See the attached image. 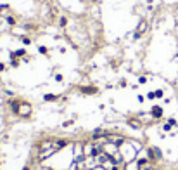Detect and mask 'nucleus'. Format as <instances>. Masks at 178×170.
Wrapping results in <instances>:
<instances>
[{
    "mask_svg": "<svg viewBox=\"0 0 178 170\" xmlns=\"http://www.w3.org/2000/svg\"><path fill=\"white\" fill-rule=\"evenodd\" d=\"M92 170H105V168H104V167H100V165H97V167H95V168H92Z\"/></svg>",
    "mask_w": 178,
    "mask_h": 170,
    "instance_id": "28",
    "label": "nucleus"
},
{
    "mask_svg": "<svg viewBox=\"0 0 178 170\" xmlns=\"http://www.w3.org/2000/svg\"><path fill=\"white\" fill-rule=\"evenodd\" d=\"M147 99H150V101H154V99H156V96H154V92H149V94H147Z\"/></svg>",
    "mask_w": 178,
    "mask_h": 170,
    "instance_id": "25",
    "label": "nucleus"
},
{
    "mask_svg": "<svg viewBox=\"0 0 178 170\" xmlns=\"http://www.w3.org/2000/svg\"><path fill=\"white\" fill-rule=\"evenodd\" d=\"M119 155H121V158L125 160V163H128V161H131V160H135V158H137L138 151H137L135 147H133V144L126 139V142L119 146Z\"/></svg>",
    "mask_w": 178,
    "mask_h": 170,
    "instance_id": "1",
    "label": "nucleus"
},
{
    "mask_svg": "<svg viewBox=\"0 0 178 170\" xmlns=\"http://www.w3.org/2000/svg\"><path fill=\"white\" fill-rule=\"evenodd\" d=\"M147 28H149V23H147L145 19H142L140 23H138V26H137V30H135V33H133V38L138 40V38H140L145 31H147Z\"/></svg>",
    "mask_w": 178,
    "mask_h": 170,
    "instance_id": "3",
    "label": "nucleus"
},
{
    "mask_svg": "<svg viewBox=\"0 0 178 170\" xmlns=\"http://www.w3.org/2000/svg\"><path fill=\"white\" fill-rule=\"evenodd\" d=\"M150 116L154 118V120H161L163 116H164V110L161 108V106H152V110H150Z\"/></svg>",
    "mask_w": 178,
    "mask_h": 170,
    "instance_id": "5",
    "label": "nucleus"
},
{
    "mask_svg": "<svg viewBox=\"0 0 178 170\" xmlns=\"http://www.w3.org/2000/svg\"><path fill=\"white\" fill-rule=\"evenodd\" d=\"M128 125L133 127V129H140V127H142V122H140V120H135V118H130V120H128Z\"/></svg>",
    "mask_w": 178,
    "mask_h": 170,
    "instance_id": "11",
    "label": "nucleus"
},
{
    "mask_svg": "<svg viewBox=\"0 0 178 170\" xmlns=\"http://www.w3.org/2000/svg\"><path fill=\"white\" fill-rule=\"evenodd\" d=\"M14 54H16V57H26V49H17Z\"/></svg>",
    "mask_w": 178,
    "mask_h": 170,
    "instance_id": "14",
    "label": "nucleus"
},
{
    "mask_svg": "<svg viewBox=\"0 0 178 170\" xmlns=\"http://www.w3.org/2000/svg\"><path fill=\"white\" fill-rule=\"evenodd\" d=\"M135 160H137V163H138V167H140V168H142V167H145V165H150V161H149V158H147V156H138V155H137V158H135Z\"/></svg>",
    "mask_w": 178,
    "mask_h": 170,
    "instance_id": "10",
    "label": "nucleus"
},
{
    "mask_svg": "<svg viewBox=\"0 0 178 170\" xmlns=\"http://www.w3.org/2000/svg\"><path fill=\"white\" fill-rule=\"evenodd\" d=\"M57 99H59V96H55V94H43V101H47V102H54Z\"/></svg>",
    "mask_w": 178,
    "mask_h": 170,
    "instance_id": "12",
    "label": "nucleus"
},
{
    "mask_svg": "<svg viewBox=\"0 0 178 170\" xmlns=\"http://www.w3.org/2000/svg\"><path fill=\"white\" fill-rule=\"evenodd\" d=\"M43 170H54V168H43Z\"/></svg>",
    "mask_w": 178,
    "mask_h": 170,
    "instance_id": "30",
    "label": "nucleus"
},
{
    "mask_svg": "<svg viewBox=\"0 0 178 170\" xmlns=\"http://www.w3.org/2000/svg\"><path fill=\"white\" fill-rule=\"evenodd\" d=\"M23 170H31V168L30 167H23Z\"/></svg>",
    "mask_w": 178,
    "mask_h": 170,
    "instance_id": "29",
    "label": "nucleus"
},
{
    "mask_svg": "<svg viewBox=\"0 0 178 170\" xmlns=\"http://www.w3.org/2000/svg\"><path fill=\"white\" fill-rule=\"evenodd\" d=\"M69 125H73V120H68V122H64V127H69Z\"/></svg>",
    "mask_w": 178,
    "mask_h": 170,
    "instance_id": "27",
    "label": "nucleus"
},
{
    "mask_svg": "<svg viewBox=\"0 0 178 170\" xmlns=\"http://www.w3.org/2000/svg\"><path fill=\"white\" fill-rule=\"evenodd\" d=\"M123 170H140V167H138L137 160H131V161L125 163V168H123Z\"/></svg>",
    "mask_w": 178,
    "mask_h": 170,
    "instance_id": "9",
    "label": "nucleus"
},
{
    "mask_svg": "<svg viewBox=\"0 0 178 170\" xmlns=\"http://www.w3.org/2000/svg\"><path fill=\"white\" fill-rule=\"evenodd\" d=\"M21 42H23L24 45H31V38L30 37H21Z\"/></svg>",
    "mask_w": 178,
    "mask_h": 170,
    "instance_id": "16",
    "label": "nucleus"
},
{
    "mask_svg": "<svg viewBox=\"0 0 178 170\" xmlns=\"http://www.w3.org/2000/svg\"><path fill=\"white\" fill-rule=\"evenodd\" d=\"M80 92L85 94V96H95L99 92V89L95 87V85H81L80 87Z\"/></svg>",
    "mask_w": 178,
    "mask_h": 170,
    "instance_id": "4",
    "label": "nucleus"
},
{
    "mask_svg": "<svg viewBox=\"0 0 178 170\" xmlns=\"http://www.w3.org/2000/svg\"><path fill=\"white\" fill-rule=\"evenodd\" d=\"M7 23H9V26H16V25H17V21H16L12 16H9V17H7Z\"/></svg>",
    "mask_w": 178,
    "mask_h": 170,
    "instance_id": "17",
    "label": "nucleus"
},
{
    "mask_svg": "<svg viewBox=\"0 0 178 170\" xmlns=\"http://www.w3.org/2000/svg\"><path fill=\"white\" fill-rule=\"evenodd\" d=\"M168 123H169V125H171V127H176V125H178V123H176V120H175V118H168Z\"/></svg>",
    "mask_w": 178,
    "mask_h": 170,
    "instance_id": "24",
    "label": "nucleus"
},
{
    "mask_svg": "<svg viewBox=\"0 0 178 170\" xmlns=\"http://www.w3.org/2000/svg\"><path fill=\"white\" fill-rule=\"evenodd\" d=\"M38 52H40V54H43V56H45V54H49V49H47L45 45H40V47H38Z\"/></svg>",
    "mask_w": 178,
    "mask_h": 170,
    "instance_id": "18",
    "label": "nucleus"
},
{
    "mask_svg": "<svg viewBox=\"0 0 178 170\" xmlns=\"http://www.w3.org/2000/svg\"><path fill=\"white\" fill-rule=\"evenodd\" d=\"M31 111H33L31 104H30V102H24V101H21V104H19V111H17V116H21V118H30V116H31Z\"/></svg>",
    "mask_w": 178,
    "mask_h": 170,
    "instance_id": "2",
    "label": "nucleus"
},
{
    "mask_svg": "<svg viewBox=\"0 0 178 170\" xmlns=\"http://www.w3.org/2000/svg\"><path fill=\"white\" fill-rule=\"evenodd\" d=\"M147 158H149V161L152 163V165H156L159 160H158V156H156V151H154V147H147Z\"/></svg>",
    "mask_w": 178,
    "mask_h": 170,
    "instance_id": "7",
    "label": "nucleus"
},
{
    "mask_svg": "<svg viewBox=\"0 0 178 170\" xmlns=\"http://www.w3.org/2000/svg\"><path fill=\"white\" fill-rule=\"evenodd\" d=\"M138 83H142V85H144V83H147V76H144V75H142V76H138Z\"/></svg>",
    "mask_w": 178,
    "mask_h": 170,
    "instance_id": "23",
    "label": "nucleus"
},
{
    "mask_svg": "<svg viewBox=\"0 0 178 170\" xmlns=\"http://www.w3.org/2000/svg\"><path fill=\"white\" fill-rule=\"evenodd\" d=\"M59 26H61V28H66V26H68V17H66V16H61V17H59Z\"/></svg>",
    "mask_w": 178,
    "mask_h": 170,
    "instance_id": "13",
    "label": "nucleus"
},
{
    "mask_svg": "<svg viewBox=\"0 0 178 170\" xmlns=\"http://www.w3.org/2000/svg\"><path fill=\"white\" fill-rule=\"evenodd\" d=\"M54 78H55V82H62V80H64V76H62L61 73H55V76H54Z\"/></svg>",
    "mask_w": 178,
    "mask_h": 170,
    "instance_id": "22",
    "label": "nucleus"
},
{
    "mask_svg": "<svg viewBox=\"0 0 178 170\" xmlns=\"http://www.w3.org/2000/svg\"><path fill=\"white\" fill-rule=\"evenodd\" d=\"M154 151H156V156H158V160H163V153L159 147H154Z\"/></svg>",
    "mask_w": 178,
    "mask_h": 170,
    "instance_id": "19",
    "label": "nucleus"
},
{
    "mask_svg": "<svg viewBox=\"0 0 178 170\" xmlns=\"http://www.w3.org/2000/svg\"><path fill=\"white\" fill-rule=\"evenodd\" d=\"M171 129H173V127H171V125H169V123H168V122H166V123H164V125H163V130H164V132H169V130H171Z\"/></svg>",
    "mask_w": 178,
    "mask_h": 170,
    "instance_id": "20",
    "label": "nucleus"
},
{
    "mask_svg": "<svg viewBox=\"0 0 178 170\" xmlns=\"http://www.w3.org/2000/svg\"><path fill=\"white\" fill-rule=\"evenodd\" d=\"M154 168H156V165H152V163H150V165H145V167H142L140 170H154Z\"/></svg>",
    "mask_w": 178,
    "mask_h": 170,
    "instance_id": "21",
    "label": "nucleus"
},
{
    "mask_svg": "<svg viewBox=\"0 0 178 170\" xmlns=\"http://www.w3.org/2000/svg\"><path fill=\"white\" fill-rule=\"evenodd\" d=\"M71 142L68 141V139H57V141H54V149H55V153L57 151H61V149H64V147H68Z\"/></svg>",
    "mask_w": 178,
    "mask_h": 170,
    "instance_id": "6",
    "label": "nucleus"
},
{
    "mask_svg": "<svg viewBox=\"0 0 178 170\" xmlns=\"http://www.w3.org/2000/svg\"><path fill=\"white\" fill-rule=\"evenodd\" d=\"M19 104H21V101H16V99H11V101H9L11 113H12V115H17V111H19Z\"/></svg>",
    "mask_w": 178,
    "mask_h": 170,
    "instance_id": "8",
    "label": "nucleus"
},
{
    "mask_svg": "<svg viewBox=\"0 0 178 170\" xmlns=\"http://www.w3.org/2000/svg\"><path fill=\"white\" fill-rule=\"evenodd\" d=\"M5 68H7V66L4 64V62H0V73H2V71H5Z\"/></svg>",
    "mask_w": 178,
    "mask_h": 170,
    "instance_id": "26",
    "label": "nucleus"
},
{
    "mask_svg": "<svg viewBox=\"0 0 178 170\" xmlns=\"http://www.w3.org/2000/svg\"><path fill=\"white\" fill-rule=\"evenodd\" d=\"M154 96H156V99H163L164 97V92L161 89H158V90H154Z\"/></svg>",
    "mask_w": 178,
    "mask_h": 170,
    "instance_id": "15",
    "label": "nucleus"
}]
</instances>
